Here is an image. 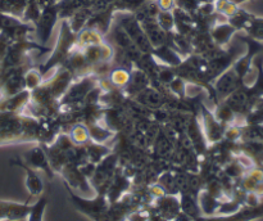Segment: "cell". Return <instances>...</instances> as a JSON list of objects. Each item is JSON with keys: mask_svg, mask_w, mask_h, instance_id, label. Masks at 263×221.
I'll return each mask as SVG.
<instances>
[{"mask_svg": "<svg viewBox=\"0 0 263 221\" xmlns=\"http://www.w3.org/2000/svg\"><path fill=\"white\" fill-rule=\"evenodd\" d=\"M40 120L26 113L0 110V146L17 143H40Z\"/></svg>", "mask_w": 263, "mask_h": 221, "instance_id": "1", "label": "cell"}, {"mask_svg": "<svg viewBox=\"0 0 263 221\" xmlns=\"http://www.w3.org/2000/svg\"><path fill=\"white\" fill-rule=\"evenodd\" d=\"M76 40H77V33L72 31V28L69 27L68 21L67 20H61V27H59V35L57 39L55 46H54L53 51H51L50 57L48 58V61L44 64L40 66L41 73L45 76L49 71L57 68L58 66H62L64 63V61L67 59V57L69 56L72 50L76 46Z\"/></svg>", "mask_w": 263, "mask_h": 221, "instance_id": "2", "label": "cell"}, {"mask_svg": "<svg viewBox=\"0 0 263 221\" xmlns=\"http://www.w3.org/2000/svg\"><path fill=\"white\" fill-rule=\"evenodd\" d=\"M98 80L99 79L92 76V75H87V76L74 80L69 85V87L64 93L63 97L61 98V100H59L61 105H66V107H82L85 98L98 85Z\"/></svg>", "mask_w": 263, "mask_h": 221, "instance_id": "3", "label": "cell"}, {"mask_svg": "<svg viewBox=\"0 0 263 221\" xmlns=\"http://www.w3.org/2000/svg\"><path fill=\"white\" fill-rule=\"evenodd\" d=\"M116 21L122 26V28L126 31L128 38H130L131 41L134 43V45H135L141 53L152 54L154 48L152 46L151 41L148 40L145 32H144V30L141 28L140 23H139V21L136 20L135 15H134L133 13H120V17Z\"/></svg>", "mask_w": 263, "mask_h": 221, "instance_id": "4", "label": "cell"}, {"mask_svg": "<svg viewBox=\"0 0 263 221\" xmlns=\"http://www.w3.org/2000/svg\"><path fill=\"white\" fill-rule=\"evenodd\" d=\"M55 4L43 8L37 22L33 25L35 26V35L37 38V43L41 44V45H46L51 33H53L54 27H55L59 21L58 9H57Z\"/></svg>", "mask_w": 263, "mask_h": 221, "instance_id": "5", "label": "cell"}, {"mask_svg": "<svg viewBox=\"0 0 263 221\" xmlns=\"http://www.w3.org/2000/svg\"><path fill=\"white\" fill-rule=\"evenodd\" d=\"M200 109V117H202V125L203 133H204V138L207 140L208 145L211 144H216L218 141H221L225 135L226 126H223L217 118L213 115L212 109H210L208 107H205L204 104L199 105Z\"/></svg>", "mask_w": 263, "mask_h": 221, "instance_id": "6", "label": "cell"}, {"mask_svg": "<svg viewBox=\"0 0 263 221\" xmlns=\"http://www.w3.org/2000/svg\"><path fill=\"white\" fill-rule=\"evenodd\" d=\"M261 217H263V203H259L256 207L243 206L236 212L229 213V215H202L193 221H254Z\"/></svg>", "mask_w": 263, "mask_h": 221, "instance_id": "7", "label": "cell"}, {"mask_svg": "<svg viewBox=\"0 0 263 221\" xmlns=\"http://www.w3.org/2000/svg\"><path fill=\"white\" fill-rule=\"evenodd\" d=\"M64 180V184L68 185L72 190H81L84 194L92 193L94 188L90 184V180L81 172L80 167L73 163H67L59 171Z\"/></svg>", "mask_w": 263, "mask_h": 221, "instance_id": "8", "label": "cell"}, {"mask_svg": "<svg viewBox=\"0 0 263 221\" xmlns=\"http://www.w3.org/2000/svg\"><path fill=\"white\" fill-rule=\"evenodd\" d=\"M243 85L240 76L235 72V69L233 67L226 69L223 73H221L215 81L212 82V86L215 89L216 95H217L218 100H223L231 94V93L235 91L239 86Z\"/></svg>", "mask_w": 263, "mask_h": 221, "instance_id": "9", "label": "cell"}, {"mask_svg": "<svg viewBox=\"0 0 263 221\" xmlns=\"http://www.w3.org/2000/svg\"><path fill=\"white\" fill-rule=\"evenodd\" d=\"M151 206L154 212L158 213L161 217L167 221L175 220L177 215L181 212L180 198H177L175 194H164L162 197L156 198Z\"/></svg>", "mask_w": 263, "mask_h": 221, "instance_id": "10", "label": "cell"}, {"mask_svg": "<svg viewBox=\"0 0 263 221\" xmlns=\"http://www.w3.org/2000/svg\"><path fill=\"white\" fill-rule=\"evenodd\" d=\"M22 161L25 162L27 166H30L31 169L36 170V171H37V170H43V171L48 175V177L50 180L54 177V171L53 169H51L50 163H49L48 154H46L43 144H39V145H36L35 148L26 152Z\"/></svg>", "mask_w": 263, "mask_h": 221, "instance_id": "11", "label": "cell"}, {"mask_svg": "<svg viewBox=\"0 0 263 221\" xmlns=\"http://www.w3.org/2000/svg\"><path fill=\"white\" fill-rule=\"evenodd\" d=\"M81 50L90 67L95 66V64L100 63V62H110L113 58V53H115L113 46L105 40L100 44L86 46V48L81 49Z\"/></svg>", "mask_w": 263, "mask_h": 221, "instance_id": "12", "label": "cell"}, {"mask_svg": "<svg viewBox=\"0 0 263 221\" xmlns=\"http://www.w3.org/2000/svg\"><path fill=\"white\" fill-rule=\"evenodd\" d=\"M30 211L31 205H28V203L0 200V221L26 220Z\"/></svg>", "mask_w": 263, "mask_h": 221, "instance_id": "13", "label": "cell"}, {"mask_svg": "<svg viewBox=\"0 0 263 221\" xmlns=\"http://www.w3.org/2000/svg\"><path fill=\"white\" fill-rule=\"evenodd\" d=\"M31 99V91L25 89L10 97L0 98V110L12 113H25Z\"/></svg>", "mask_w": 263, "mask_h": 221, "instance_id": "14", "label": "cell"}, {"mask_svg": "<svg viewBox=\"0 0 263 221\" xmlns=\"http://www.w3.org/2000/svg\"><path fill=\"white\" fill-rule=\"evenodd\" d=\"M140 23L141 28L145 32L146 38L151 41L152 46L157 48L161 45H167V40H168V32L163 30L159 26L157 18H146V20L141 21Z\"/></svg>", "mask_w": 263, "mask_h": 221, "instance_id": "15", "label": "cell"}, {"mask_svg": "<svg viewBox=\"0 0 263 221\" xmlns=\"http://www.w3.org/2000/svg\"><path fill=\"white\" fill-rule=\"evenodd\" d=\"M135 102L141 104L143 107L148 108V109H159V108H164V97L156 89V87L151 86L141 90L140 93L133 98Z\"/></svg>", "mask_w": 263, "mask_h": 221, "instance_id": "16", "label": "cell"}, {"mask_svg": "<svg viewBox=\"0 0 263 221\" xmlns=\"http://www.w3.org/2000/svg\"><path fill=\"white\" fill-rule=\"evenodd\" d=\"M10 163L15 164V166H20L21 169L25 170L26 172V188H27L28 193H30L31 197H36V195H40L44 190V184L41 177L39 176V174L36 172V170L31 169L30 166L25 163L22 159H12Z\"/></svg>", "mask_w": 263, "mask_h": 221, "instance_id": "17", "label": "cell"}, {"mask_svg": "<svg viewBox=\"0 0 263 221\" xmlns=\"http://www.w3.org/2000/svg\"><path fill=\"white\" fill-rule=\"evenodd\" d=\"M152 56L156 58V61L158 63L167 67H171V68H175V67L179 66L182 62V59H184V57L181 54L177 53L175 49H172L168 45H161L154 48L153 51H152Z\"/></svg>", "mask_w": 263, "mask_h": 221, "instance_id": "18", "label": "cell"}, {"mask_svg": "<svg viewBox=\"0 0 263 221\" xmlns=\"http://www.w3.org/2000/svg\"><path fill=\"white\" fill-rule=\"evenodd\" d=\"M236 32H238L236 28L233 27L228 21H226V22L216 23V25L210 30V35L211 38H212L213 43H215L216 45L221 46V48L228 45V44L230 43L231 38H233Z\"/></svg>", "mask_w": 263, "mask_h": 221, "instance_id": "19", "label": "cell"}, {"mask_svg": "<svg viewBox=\"0 0 263 221\" xmlns=\"http://www.w3.org/2000/svg\"><path fill=\"white\" fill-rule=\"evenodd\" d=\"M92 0H58L57 9H58L59 20H68L77 10L85 7H89Z\"/></svg>", "mask_w": 263, "mask_h": 221, "instance_id": "20", "label": "cell"}, {"mask_svg": "<svg viewBox=\"0 0 263 221\" xmlns=\"http://www.w3.org/2000/svg\"><path fill=\"white\" fill-rule=\"evenodd\" d=\"M87 131H89L90 140L95 141V143L104 144L105 141L112 139L116 135L115 131H112L110 128H108L107 126L103 122H94L86 125Z\"/></svg>", "mask_w": 263, "mask_h": 221, "instance_id": "21", "label": "cell"}, {"mask_svg": "<svg viewBox=\"0 0 263 221\" xmlns=\"http://www.w3.org/2000/svg\"><path fill=\"white\" fill-rule=\"evenodd\" d=\"M104 40L105 39L102 33H99L98 31L92 30V28L84 27L79 33H77L76 48L84 49V48H86V46L103 43Z\"/></svg>", "mask_w": 263, "mask_h": 221, "instance_id": "22", "label": "cell"}, {"mask_svg": "<svg viewBox=\"0 0 263 221\" xmlns=\"http://www.w3.org/2000/svg\"><path fill=\"white\" fill-rule=\"evenodd\" d=\"M85 149H86L89 162H92V163L95 164H98L104 157H107L108 154L112 153V149L105 146L104 144L95 143V141L92 140L87 141V143L85 144Z\"/></svg>", "mask_w": 263, "mask_h": 221, "instance_id": "23", "label": "cell"}, {"mask_svg": "<svg viewBox=\"0 0 263 221\" xmlns=\"http://www.w3.org/2000/svg\"><path fill=\"white\" fill-rule=\"evenodd\" d=\"M243 31H246L247 36H249V38L263 43V17L251 14Z\"/></svg>", "mask_w": 263, "mask_h": 221, "instance_id": "24", "label": "cell"}, {"mask_svg": "<svg viewBox=\"0 0 263 221\" xmlns=\"http://www.w3.org/2000/svg\"><path fill=\"white\" fill-rule=\"evenodd\" d=\"M130 72L131 71L122 68V67H113L112 71L108 75V80H109L113 86L122 90L130 81Z\"/></svg>", "mask_w": 263, "mask_h": 221, "instance_id": "25", "label": "cell"}, {"mask_svg": "<svg viewBox=\"0 0 263 221\" xmlns=\"http://www.w3.org/2000/svg\"><path fill=\"white\" fill-rule=\"evenodd\" d=\"M67 134H68L71 140L73 141L76 145H85L87 141H90L89 131H87L86 125L82 122H77L74 123V125H72Z\"/></svg>", "mask_w": 263, "mask_h": 221, "instance_id": "26", "label": "cell"}, {"mask_svg": "<svg viewBox=\"0 0 263 221\" xmlns=\"http://www.w3.org/2000/svg\"><path fill=\"white\" fill-rule=\"evenodd\" d=\"M41 8L40 5L37 4L36 0H28L27 5L25 8V12H23V15L21 20L26 23H31V25H35L37 22L39 17L41 14Z\"/></svg>", "mask_w": 263, "mask_h": 221, "instance_id": "27", "label": "cell"}, {"mask_svg": "<svg viewBox=\"0 0 263 221\" xmlns=\"http://www.w3.org/2000/svg\"><path fill=\"white\" fill-rule=\"evenodd\" d=\"M148 0H115L113 7L116 13H135Z\"/></svg>", "mask_w": 263, "mask_h": 221, "instance_id": "28", "label": "cell"}, {"mask_svg": "<svg viewBox=\"0 0 263 221\" xmlns=\"http://www.w3.org/2000/svg\"><path fill=\"white\" fill-rule=\"evenodd\" d=\"M44 81V75L41 73V71L35 67H31L27 69V72L25 73V86L27 90H33L37 86H40L41 82Z\"/></svg>", "mask_w": 263, "mask_h": 221, "instance_id": "29", "label": "cell"}, {"mask_svg": "<svg viewBox=\"0 0 263 221\" xmlns=\"http://www.w3.org/2000/svg\"><path fill=\"white\" fill-rule=\"evenodd\" d=\"M46 206H48V199L45 197H41L37 202L31 205V211L26 221H43Z\"/></svg>", "mask_w": 263, "mask_h": 221, "instance_id": "30", "label": "cell"}, {"mask_svg": "<svg viewBox=\"0 0 263 221\" xmlns=\"http://www.w3.org/2000/svg\"><path fill=\"white\" fill-rule=\"evenodd\" d=\"M157 21L166 32L175 31V17L172 10H159L158 15H157Z\"/></svg>", "mask_w": 263, "mask_h": 221, "instance_id": "31", "label": "cell"}, {"mask_svg": "<svg viewBox=\"0 0 263 221\" xmlns=\"http://www.w3.org/2000/svg\"><path fill=\"white\" fill-rule=\"evenodd\" d=\"M10 44H12V40L9 39V36L5 32H3V31H0V62L7 56Z\"/></svg>", "mask_w": 263, "mask_h": 221, "instance_id": "32", "label": "cell"}, {"mask_svg": "<svg viewBox=\"0 0 263 221\" xmlns=\"http://www.w3.org/2000/svg\"><path fill=\"white\" fill-rule=\"evenodd\" d=\"M159 10H172L175 8V0H156Z\"/></svg>", "mask_w": 263, "mask_h": 221, "instance_id": "33", "label": "cell"}, {"mask_svg": "<svg viewBox=\"0 0 263 221\" xmlns=\"http://www.w3.org/2000/svg\"><path fill=\"white\" fill-rule=\"evenodd\" d=\"M231 2H234L235 4H238V5H240V4H243V3L251 2V0H231Z\"/></svg>", "mask_w": 263, "mask_h": 221, "instance_id": "34", "label": "cell"}]
</instances>
